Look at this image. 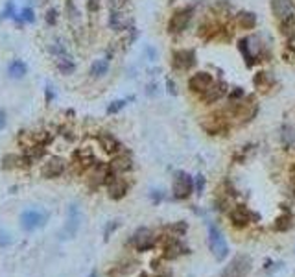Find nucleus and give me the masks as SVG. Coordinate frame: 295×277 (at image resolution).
<instances>
[{"label":"nucleus","instance_id":"nucleus-31","mask_svg":"<svg viewBox=\"0 0 295 277\" xmlns=\"http://www.w3.org/2000/svg\"><path fill=\"white\" fill-rule=\"evenodd\" d=\"M153 270H155V274L159 277H168L170 276V270L168 268H164V264H161V262H153Z\"/></svg>","mask_w":295,"mask_h":277},{"label":"nucleus","instance_id":"nucleus-37","mask_svg":"<svg viewBox=\"0 0 295 277\" xmlns=\"http://www.w3.org/2000/svg\"><path fill=\"white\" fill-rule=\"evenodd\" d=\"M168 90L172 92V94H175V84L172 82V80H168Z\"/></svg>","mask_w":295,"mask_h":277},{"label":"nucleus","instance_id":"nucleus-24","mask_svg":"<svg viewBox=\"0 0 295 277\" xmlns=\"http://www.w3.org/2000/svg\"><path fill=\"white\" fill-rule=\"evenodd\" d=\"M281 142L284 148H292L295 144V128L290 124H284L281 130Z\"/></svg>","mask_w":295,"mask_h":277},{"label":"nucleus","instance_id":"nucleus-42","mask_svg":"<svg viewBox=\"0 0 295 277\" xmlns=\"http://www.w3.org/2000/svg\"><path fill=\"white\" fill-rule=\"evenodd\" d=\"M140 277H148V276H140Z\"/></svg>","mask_w":295,"mask_h":277},{"label":"nucleus","instance_id":"nucleus-29","mask_svg":"<svg viewBox=\"0 0 295 277\" xmlns=\"http://www.w3.org/2000/svg\"><path fill=\"white\" fill-rule=\"evenodd\" d=\"M126 104H127V100H115V102H111V104L107 106V114H115V113H118L120 109L126 108Z\"/></svg>","mask_w":295,"mask_h":277},{"label":"nucleus","instance_id":"nucleus-17","mask_svg":"<svg viewBox=\"0 0 295 277\" xmlns=\"http://www.w3.org/2000/svg\"><path fill=\"white\" fill-rule=\"evenodd\" d=\"M163 255L164 259H177L179 255L187 252V248L181 244V240L177 236H168L166 240H164V246H163Z\"/></svg>","mask_w":295,"mask_h":277},{"label":"nucleus","instance_id":"nucleus-27","mask_svg":"<svg viewBox=\"0 0 295 277\" xmlns=\"http://www.w3.org/2000/svg\"><path fill=\"white\" fill-rule=\"evenodd\" d=\"M290 228H292V214H290V212H283V214L275 220V224H273V229H275V231H288Z\"/></svg>","mask_w":295,"mask_h":277},{"label":"nucleus","instance_id":"nucleus-38","mask_svg":"<svg viewBox=\"0 0 295 277\" xmlns=\"http://www.w3.org/2000/svg\"><path fill=\"white\" fill-rule=\"evenodd\" d=\"M89 8H90V10H94V12H96V10H98V0H90V2H89Z\"/></svg>","mask_w":295,"mask_h":277},{"label":"nucleus","instance_id":"nucleus-35","mask_svg":"<svg viewBox=\"0 0 295 277\" xmlns=\"http://www.w3.org/2000/svg\"><path fill=\"white\" fill-rule=\"evenodd\" d=\"M203 187H205V178H203V176H198V180H196V188H198L199 194H201Z\"/></svg>","mask_w":295,"mask_h":277},{"label":"nucleus","instance_id":"nucleus-33","mask_svg":"<svg viewBox=\"0 0 295 277\" xmlns=\"http://www.w3.org/2000/svg\"><path fill=\"white\" fill-rule=\"evenodd\" d=\"M11 242V236H9V233H6V231H0V248L7 246Z\"/></svg>","mask_w":295,"mask_h":277},{"label":"nucleus","instance_id":"nucleus-3","mask_svg":"<svg viewBox=\"0 0 295 277\" xmlns=\"http://www.w3.org/2000/svg\"><path fill=\"white\" fill-rule=\"evenodd\" d=\"M103 185L107 187L109 196L113 200H122L127 194V190H129V183H127L120 174H115L113 170H109V174H107V178H105V183H103Z\"/></svg>","mask_w":295,"mask_h":277},{"label":"nucleus","instance_id":"nucleus-8","mask_svg":"<svg viewBox=\"0 0 295 277\" xmlns=\"http://www.w3.org/2000/svg\"><path fill=\"white\" fill-rule=\"evenodd\" d=\"M192 15H194L192 8H181V10H177L168 20L170 34H181V32L187 30V26L190 24V20H192Z\"/></svg>","mask_w":295,"mask_h":277},{"label":"nucleus","instance_id":"nucleus-16","mask_svg":"<svg viewBox=\"0 0 295 277\" xmlns=\"http://www.w3.org/2000/svg\"><path fill=\"white\" fill-rule=\"evenodd\" d=\"M98 144H100V148H102L103 152H107V154H120L122 152V144H120V140L113 135V133H109V132H102V133H98Z\"/></svg>","mask_w":295,"mask_h":277},{"label":"nucleus","instance_id":"nucleus-28","mask_svg":"<svg viewBox=\"0 0 295 277\" xmlns=\"http://www.w3.org/2000/svg\"><path fill=\"white\" fill-rule=\"evenodd\" d=\"M20 22H33L35 20V15H33V10L31 8H24L22 12L18 13V17H15Z\"/></svg>","mask_w":295,"mask_h":277},{"label":"nucleus","instance_id":"nucleus-14","mask_svg":"<svg viewBox=\"0 0 295 277\" xmlns=\"http://www.w3.org/2000/svg\"><path fill=\"white\" fill-rule=\"evenodd\" d=\"M229 218L235 228H246V226H249V222L257 220V214L251 212L244 205H236V207H233L229 211Z\"/></svg>","mask_w":295,"mask_h":277},{"label":"nucleus","instance_id":"nucleus-34","mask_svg":"<svg viewBox=\"0 0 295 277\" xmlns=\"http://www.w3.org/2000/svg\"><path fill=\"white\" fill-rule=\"evenodd\" d=\"M55 20H57V12H55V10H50V12L46 13V22L55 24Z\"/></svg>","mask_w":295,"mask_h":277},{"label":"nucleus","instance_id":"nucleus-36","mask_svg":"<svg viewBox=\"0 0 295 277\" xmlns=\"http://www.w3.org/2000/svg\"><path fill=\"white\" fill-rule=\"evenodd\" d=\"M4 126H6V111L0 109V130H4Z\"/></svg>","mask_w":295,"mask_h":277},{"label":"nucleus","instance_id":"nucleus-10","mask_svg":"<svg viewBox=\"0 0 295 277\" xmlns=\"http://www.w3.org/2000/svg\"><path fill=\"white\" fill-rule=\"evenodd\" d=\"M194 65H196V52L194 50L181 48V50H175L174 54H172V66H174L175 70L185 72V70H190Z\"/></svg>","mask_w":295,"mask_h":277},{"label":"nucleus","instance_id":"nucleus-39","mask_svg":"<svg viewBox=\"0 0 295 277\" xmlns=\"http://www.w3.org/2000/svg\"><path fill=\"white\" fill-rule=\"evenodd\" d=\"M146 52H148V56H150V58H151V61L155 60V50H153V48H148V50H146Z\"/></svg>","mask_w":295,"mask_h":277},{"label":"nucleus","instance_id":"nucleus-20","mask_svg":"<svg viewBox=\"0 0 295 277\" xmlns=\"http://www.w3.org/2000/svg\"><path fill=\"white\" fill-rule=\"evenodd\" d=\"M225 92H227V85L222 84V82H220V84L214 82L211 89L207 90L205 94H201V96H203V100H205L207 104H214V102H220V100L225 96Z\"/></svg>","mask_w":295,"mask_h":277},{"label":"nucleus","instance_id":"nucleus-6","mask_svg":"<svg viewBox=\"0 0 295 277\" xmlns=\"http://www.w3.org/2000/svg\"><path fill=\"white\" fill-rule=\"evenodd\" d=\"M172 192H174V198L187 200L188 196L194 192V180L187 174V172H177L174 178Z\"/></svg>","mask_w":295,"mask_h":277},{"label":"nucleus","instance_id":"nucleus-7","mask_svg":"<svg viewBox=\"0 0 295 277\" xmlns=\"http://www.w3.org/2000/svg\"><path fill=\"white\" fill-rule=\"evenodd\" d=\"M65 170H66V161L63 157L50 156L42 161L41 174H42V178H46V180H55V178H59Z\"/></svg>","mask_w":295,"mask_h":277},{"label":"nucleus","instance_id":"nucleus-9","mask_svg":"<svg viewBox=\"0 0 295 277\" xmlns=\"http://www.w3.org/2000/svg\"><path fill=\"white\" fill-rule=\"evenodd\" d=\"M201 126L209 135H218V133H223L227 128H229V118L225 116V113H212L209 116L203 118Z\"/></svg>","mask_w":295,"mask_h":277},{"label":"nucleus","instance_id":"nucleus-11","mask_svg":"<svg viewBox=\"0 0 295 277\" xmlns=\"http://www.w3.org/2000/svg\"><path fill=\"white\" fill-rule=\"evenodd\" d=\"M240 50L249 63H255V61H259L260 54H262V41L253 36L244 37V39H240Z\"/></svg>","mask_w":295,"mask_h":277},{"label":"nucleus","instance_id":"nucleus-13","mask_svg":"<svg viewBox=\"0 0 295 277\" xmlns=\"http://www.w3.org/2000/svg\"><path fill=\"white\" fill-rule=\"evenodd\" d=\"M79 222H81V214H79L78 205H70L68 207V216H66L65 229L61 231V238H72L78 233Z\"/></svg>","mask_w":295,"mask_h":277},{"label":"nucleus","instance_id":"nucleus-26","mask_svg":"<svg viewBox=\"0 0 295 277\" xmlns=\"http://www.w3.org/2000/svg\"><path fill=\"white\" fill-rule=\"evenodd\" d=\"M109 72V60H96L90 65V76L94 78H103Z\"/></svg>","mask_w":295,"mask_h":277},{"label":"nucleus","instance_id":"nucleus-21","mask_svg":"<svg viewBox=\"0 0 295 277\" xmlns=\"http://www.w3.org/2000/svg\"><path fill=\"white\" fill-rule=\"evenodd\" d=\"M236 24L240 26L242 30H253L257 26V15L251 12H242L236 17Z\"/></svg>","mask_w":295,"mask_h":277},{"label":"nucleus","instance_id":"nucleus-5","mask_svg":"<svg viewBox=\"0 0 295 277\" xmlns=\"http://www.w3.org/2000/svg\"><path fill=\"white\" fill-rule=\"evenodd\" d=\"M209 246H211L212 253L218 260H223L229 253V248H227V242H225V236L222 235V231L216 228V226H211L209 228Z\"/></svg>","mask_w":295,"mask_h":277},{"label":"nucleus","instance_id":"nucleus-40","mask_svg":"<svg viewBox=\"0 0 295 277\" xmlns=\"http://www.w3.org/2000/svg\"><path fill=\"white\" fill-rule=\"evenodd\" d=\"M52 98H54V92H52V89H48V90H46V100L50 102Z\"/></svg>","mask_w":295,"mask_h":277},{"label":"nucleus","instance_id":"nucleus-2","mask_svg":"<svg viewBox=\"0 0 295 277\" xmlns=\"http://www.w3.org/2000/svg\"><path fill=\"white\" fill-rule=\"evenodd\" d=\"M48 220V212L42 211V209H26L22 214H20V226L24 231H35V229L42 228Z\"/></svg>","mask_w":295,"mask_h":277},{"label":"nucleus","instance_id":"nucleus-41","mask_svg":"<svg viewBox=\"0 0 295 277\" xmlns=\"http://www.w3.org/2000/svg\"><path fill=\"white\" fill-rule=\"evenodd\" d=\"M89 277H98V274H96V272H90V276Z\"/></svg>","mask_w":295,"mask_h":277},{"label":"nucleus","instance_id":"nucleus-25","mask_svg":"<svg viewBox=\"0 0 295 277\" xmlns=\"http://www.w3.org/2000/svg\"><path fill=\"white\" fill-rule=\"evenodd\" d=\"M55 65H57V70H59L61 74H65V76H68V74H72L74 70H76L74 61L70 60L68 56H59L57 61H55Z\"/></svg>","mask_w":295,"mask_h":277},{"label":"nucleus","instance_id":"nucleus-4","mask_svg":"<svg viewBox=\"0 0 295 277\" xmlns=\"http://www.w3.org/2000/svg\"><path fill=\"white\" fill-rule=\"evenodd\" d=\"M131 246L137 250V252H148L157 244V236L155 233L148 228H139L135 233L131 235Z\"/></svg>","mask_w":295,"mask_h":277},{"label":"nucleus","instance_id":"nucleus-18","mask_svg":"<svg viewBox=\"0 0 295 277\" xmlns=\"http://www.w3.org/2000/svg\"><path fill=\"white\" fill-rule=\"evenodd\" d=\"M109 168L113 170L115 174H126V172H129V170L133 168V159L131 156H127V154H124V152H120V154H116V157L111 161V164H109Z\"/></svg>","mask_w":295,"mask_h":277},{"label":"nucleus","instance_id":"nucleus-19","mask_svg":"<svg viewBox=\"0 0 295 277\" xmlns=\"http://www.w3.org/2000/svg\"><path fill=\"white\" fill-rule=\"evenodd\" d=\"M30 164V159L26 156H17V154H7V156L2 157V168L4 170H13V168H22V166H28Z\"/></svg>","mask_w":295,"mask_h":277},{"label":"nucleus","instance_id":"nucleus-30","mask_svg":"<svg viewBox=\"0 0 295 277\" xmlns=\"http://www.w3.org/2000/svg\"><path fill=\"white\" fill-rule=\"evenodd\" d=\"M50 52H52L54 56H57V58H59V56H66L65 44H63V42H59V41H55L54 44L50 46Z\"/></svg>","mask_w":295,"mask_h":277},{"label":"nucleus","instance_id":"nucleus-23","mask_svg":"<svg viewBox=\"0 0 295 277\" xmlns=\"http://www.w3.org/2000/svg\"><path fill=\"white\" fill-rule=\"evenodd\" d=\"M253 84L259 90H268L271 85H273V76H271L270 72H264V70H262V72H257Z\"/></svg>","mask_w":295,"mask_h":277},{"label":"nucleus","instance_id":"nucleus-43","mask_svg":"<svg viewBox=\"0 0 295 277\" xmlns=\"http://www.w3.org/2000/svg\"><path fill=\"white\" fill-rule=\"evenodd\" d=\"M170 2H174V0H170Z\"/></svg>","mask_w":295,"mask_h":277},{"label":"nucleus","instance_id":"nucleus-1","mask_svg":"<svg viewBox=\"0 0 295 277\" xmlns=\"http://www.w3.org/2000/svg\"><path fill=\"white\" fill-rule=\"evenodd\" d=\"M253 268V260L249 255H236L231 264L220 274V277H246Z\"/></svg>","mask_w":295,"mask_h":277},{"label":"nucleus","instance_id":"nucleus-12","mask_svg":"<svg viewBox=\"0 0 295 277\" xmlns=\"http://www.w3.org/2000/svg\"><path fill=\"white\" fill-rule=\"evenodd\" d=\"M212 84H214V78L209 72L201 70V72H196L190 76V80H188V89L192 90V92H196V94H205L207 90L212 87Z\"/></svg>","mask_w":295,"mask_h":277},{"label":"nucleus","instance_id":"nucleus-22","mask_svg":"<svg viewBox=\"0 0 295 277\" xmlns=\"http://www.w3.org/2000/svg\"><path fill=\"white\" fill-rule=\"evenodd\" d=\"M26 72H28V68H26V65L22 63V61H11L9 63V66H7V74H9V78L13 80H20V78H24Z\"/></svg>","mask_w":295,"mask_h":277},{"label":"nucleus","instance_id":"nucleus-15","mask_svg":"<svg viewBox=\"0 0 295 277\" xmlns=\"http://www.w3.org/2000/svg\"><path fill=\"white\" fill-rule=\"evenodd\" d=\"M271 12L281 22L294 17V0H271Z\"/></svg>","mask_w":295,"mask_h":277},{"label":"nucleus","instance_id":"nucleus-32","mask_svg":"<svg viewBox=\"0 0 295 277\" xmlns=\"http://www.w3.org/2000/svg\"><path fill=\"white\" fill-rule=\"evenodd\" d=\"M13 15H15V6H13V2L9 0V2L6 4V10L2 12V15H0V17H2V18H9V17H13Z\"/></svg>","mask_w":295,"mask_h":277}]
</instances>
